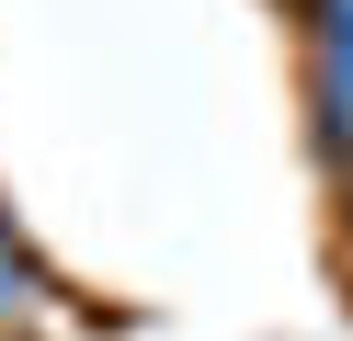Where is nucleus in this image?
Wrapping results in <instances>:
<instances>
[{
    "mask_svg": "<svg viewBox=\"0 0 353 341\" xmlns=\"http://www.w3.org/2000/svg\"><path fill=\"white\" fill-rule=\"evenodd\" d=\"M307 12V125H319V159L353 171V0H296Z\"/></svg>",
    "mask_w": 353,
    "mask_h": 341,
    "instance_id": "nucleus-1",
    "label": "nucleus"
},
{
    "mask_svg": "<svg viewBox=\"0 0 353 341\" xmlns=\"http://www.w3.org/2000/svg\"><path fill=\"white\" fill-rule=\"evenodd\" d=\"M34 307H46V273H34V250H23V239H12V216H0V341L23 330V318H34Z\"/></svg>",
    "mask_w": 353,
    "mask_h": 341,
    "instance_id": "nucleus-2",
    "label": "nucleus"
}]
</instances>
